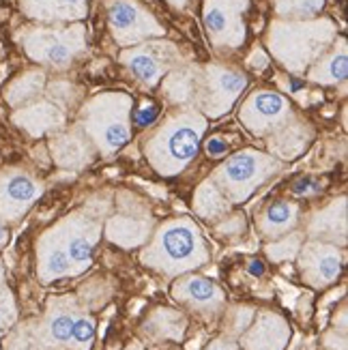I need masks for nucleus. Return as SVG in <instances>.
<instances>
[{
	"mask_svg": "<svg viewBox=\"0 0 348 350\" xmlns=\"http://www.w3.org/2000/svg\"><path fill=\"white\" fill-rule=\"evenodd\" d=\"M108 20L112 35L120 45H135L165 33L153 15L135 0H108Z\"/></svg>",
	"mask_w": 348,
	"mask_h": 350,
	"instance_id": "11",
	"label": "nucleus"
},
{
	"mask_svg": "<svg viewBox=\"0 0 348 350\" xmlns=\"http://www.w3.org/2000/svg\"><path fill=\"white\" fill-rule=\"evenodd\" d=\"M7 241H9V232H7V228L0 224V247H5Z\"/></svg>",
	"mask_w": 348,
	"mask_h": 350,
	"instance_id": "41",
	"label": "nucleus"
},
{
	"mask_svg": "<svg viewBox=\"0 0 348 350\" xmlns=\"http://www.w3.org/2000/svg\"><path fill=\"white\" fill-rule=\"evenodd\" d=\"M299 224V204L289 200H276L267 204L258 217H256V228L258 234L267 241H276L284 234L293 232Z\"/></svg>",
	"mask_w": 348,
	"mask_h": 350,
	"instance_id": "20",
	"label": "nucleus"
},
{
	"mask_svg": "<svg viewBox=\"0 0 348 350\" xmlns=\"http://www.w3.org/2000/svg\"><path fill=\"white\" fill-rule=\"evenodd\" d=\"M54 159L63 168H84L90 161L93 153H90V144L80 131L65 133L52 144Z\"/></svg>",
	"mask_w": 348,
	"mask_h": 350,
	"instance_id": "22",
	"label": "nucleus"
},
{
	"mask_svg": "<svg viewBox=\"0 0 348 350\" xmlns=\"http://www.w3.org/2000/svg\"><path fill=\"white\" fill-rule=\"evenodd\" d=\"M95 342V318L88 310H84L78 318L71 331L69 350H90Z\"/></svg>",
	"mask_w": 348,
	"mask_h": 350,
	"instance_id": "29",
	"label": "nucleus"
},
{
	"mask_svg": "<svg viewBox=\"0 0 348 350\" xmlns=\"http://www.w3.org/2000/svg\"><path fill=\"white\" fill-rule=\"evenodd\" d=\"M308 144V133H304V127H289L284 129L280 127V131L271 138V146H273L282 157H297L301 150H306Z\"/></svg>",
	"mask_w": 348,
	"mask_h": 350,
	"instance_id": "26",
	"label": "nucleus"
},
{
	"mask_svg": "<svg viewBox=\"0 0 348 350\" xmlns=\"http://www.w3.org/2000/svg\"><path fill=\"white\" fill-rule=\"evenodd\" d=\"M280 170V161L258 150H241L215 172V185L230 204H241Z\"/></svg>",
	"mask_w": 348,
	"mask_h": 350,
	"instance_id": "7",
	"label": "nucleus"
},
{
	"mask_svg": "<svg viewBox=\"0 0 348 350\" xmlns=\"http://www.w3.org/2000/svg\"><path fill=\"white\" fill-rule=\"evenodd\" d=\"M15 316H18V312H15L13 295L9 293V288L5 286L3 267H0V336L11 329V325L15 323Z\"/></svg>",
	"mask_w": 348,
	"mask_h": 350,
	"instance_id": "31",
	"label": "nucleus"
},
{
	"mask_svg": "<svg viewBox=\"0 0 348 350\" xmlns=\"http://www.w3.org/2000/svg\"><path fill=\"white\" fill-rule=\"evenodd\" d=\"M250 0H204V26L215 48H239L245 39Z\"/></svg>",
	"mask_w": 348,
	"mask_h": 350,
	"instance_id": "12",
	"label": "nucleus"
},
{
	"mask_svg": "<svg viewBox=\"0 0 348 350\" xmlns=\"http://www.w3.org/2000/svg\"><path fill=\"white\" fill-rule=\"evenodd\" d=\"M82 312L78 297L52 299L43 318L24 325L22 333L9 338L5 350H69L75 318Z\"/></svg>",
	"mask_w": 348,
	"mask_h": 350,
	"instance_id": "5",
	"label": "nucleus"
},
{
	"mask_svg": "<svg viewBox=\"0 0 348 350\" xmlns=\"http://www.w3.org/2000/svg\"><path fill=\"white\" fill-rule=\"evenodd\" d=\"M204 148H206V155H209V157H222V155L228 153L230 144L226 142L224 138H211V140L206 142Z\"/></svg>",
	"mask_w": 348,
	"mask_h": 350,
	"instance_id": "36",
	"label": "nucleus"
},
{
	"mask_svg": "<svg viewBox=\"0 0 348 350\" xmlns=\"http://www.w3.org/2000/svg\"><path fill=\"white\" fill-rule=\"evenodd\" d=\"M24 11L37 20H54V0H22Z\"/></svg>",
	"mask_w": 348,
	"mask_h": 350,
	"instance_id": "34",
	"label": "nucleus"
},
{
	"mask_svg": "<svg viewBox=\"0 0 348 350\" xmlns=\"http://www.w3.org/2000/svg\"><path fill=\"white\" fill-rule=\"evenodd\" d=\"M155 116H157V108H155V105H144V108L138 114H135V123L146 127L148 123H153Z\"/></svg>",
	"mask_w": 348,
	"mask_h": 350,
	"instance_id": "37",
	"label": "nucleus"
},
{
	"mask_svg": "<svg viewBox=\"0 0 348 350\" xmlns=\"http://www.w3.org/2000/svg\"><path fill=\"white\" fill-rule=\"evenodd\" d=\"M204 129L206 120L198 112L174 114L146 140L144 153L159 174H178L198 153Z\"/></svg>",
	"mask_w": 348,
	"mask_h": 350,
	"instance_id": "3",
	"label": "nucleus"
},
{
	"mask_svg": "<svg viewBox=\"0 0 348 350\" xmlns=\"http://www.w3.org/2000/svg\"><path fill=\"white\" fill-rule=\"evenodd\" d=\"M325 7V0H276V13L286 20H308Z\"/></svg>",
	"mask_w": 348,
	"mask_h": 350,
	"instance_id": "28",
	"label": "nucleus"
},
{
	"mask_svg": "<svg viewBox=\"0 0 348 350\" xmlns=\"http://www.w3.org/2000/svg\"><path fill=\"white\" fill-rule=\"evenodd\" d=\"M291 340V325L286 318L263 310L239 340L241 350H284Z\"/></svg>",
	"mask_w": 348,
	"mask_h": 350,
	"instance_id": "16",
	"label": "nucleus"
},
{
	"mask_svg": "<svg viewBox=\"0 0 348 350\" xmlns=\"http://www.w3.org/2000/svg\"><path fill=\"white\" fill-rule=\"evenodd\" d=\"M193 211L202 219H222L230 211V202L226 200L213 180H206L193 193Z\"/></svg>",
	"mask_w": 348,
	"mask_h": 350,
	"instance_id": "24",
	"label": "nucleus"
},
{
	"mask_svg": "<svg viewBox=\"0 0 348 350\" xmlns=\"http://www.w3.org/2000/svg\"><path fill=\"white\" fill-rule=\"evenodd\" d=\"M176 56L174 45L170 43H144L123 52L120 60L142 84L155 86L163 78V73L172 67Z\"/></svg>",
	"mask_w": 348,
	"mask_h": 350,
	"instance_id": "15",
	"label": "nucleus"
},
{
	"mask_svg": "<svg viewBox=\"0 0 348 350\" xmlns=\"http://www.w3.org/2000/svg\"><path fill=\"white\" fill-rule=\"evenodd\" d=\"M168 3H170L172 7L180 9V7H185V5H187V0H168Z\"/></svg>",
	"mask_w": 348,
	"mask_h": 350,
	"instance_id": "42",
	"label": "nucleus"
},
{
	"mask_svg": "<svg viewBox=\"0 0 348 350\" xmlns=\"http://www.w3.org/2000/svg\"><path fill=\"white\" fill-rule=\"evenodd\" d=\"M247 271L252 273V275H256V278H260L263 275V273H265V265L260 262V260H256V258H254V260L247 265Z\"/></svg>",
	"mask_w": 348,
	"mask_h": 350,
	"instance_id": "40",
	"label": "nucleus"
},
{
	"mask_svg": "<svg viewBox=\"0 0 348 350\" xmlns=\"http://www.w3.org/2000/svg\"><path fill=\"white\" fill-rule=\"evenodd\" d=\"M101 232L95 215L75 211L43 232L37 245L39 280L50 284L63 278H73L93 265V250Z\"/></svg>",
	"mask_w": 348,
	"mask_h": 350,
	"instance_id": "1",
	"label": "nucleus"
},
{
	"mask_svg": "<svg viewBox=\"0 0 348 350\" xmlns=\"http://www.w3.org/2000/svg\"><path fill=\"white\" fill-rule=\"evenodd\" d=\"M185 331H187L185 314H180L176 310H168V308H157L155 312H150L148 318L142 323V336L153 342H163V340L180 342L185 336Z\"/></svg>",
	"mask_w": 348,
	"mask_h": 350,
	"instance_id": "21",
	"label": "nucleus"
},
{
	"mask_svg": "<svg viewBox=\"0 0 348 350\" xmlns=\"http://www.w3.org/2000/svg\"><path fill=\"white\" fill-rule=\"evenodd\" d=\"M209 245L191 219L174 217L163 221L140 254V262L165 278L193 273L209 262Z\"/></svg>",
	"mask_w": 348,
	"mask_h": 350,
	"instance_id": "2",
	"label": "nucleus"
},
{
	"mask_svg": "<svg viewBox=\"0 0 348 350\" xmlns=\"http://www.w3.org/2000/svg\"><path fill=\"white\" fill-rule=\"evenodd\" d=\"M172 299L178 301L180 306L189 308L196 314H202L204 318L217 316L226 306V295L213 280L196 273H185L178 275L176 282L170 288Z\"/></svg>",
	"mask_w": 348,
	"mask_h": 350,
	"instance_id": "14",
	"label": "nucleus"
},
{
	"mask_svg": "<svg viewBox=\"0 0 348 350\" xmlns=\"http://www.w3.org/2000/svg\"><path fill=\"white\" fill-rule=\"evenodd\" d=\"M22 43L28 56L39 60V63L52 67H67L73 56L84 48V28L80 24L69 26L65 30L33 28L26 30Z\"/></svg>",
	"mask_w": 348,
	"mask_h": 350,
	"instance_id": "9",
	"label": "nucleus"
},
{
	"mask_svg": "<svg viewBox=\"0 0 348 350\" xmlns=\"http://www.w3.org/2000/svg\"><path fill=\"white\" fill-rule=\"evenodd\" d=\"M150 230H153V221H150L148 213H129L123 208L116 215H112L105 221V237L110 243H116L120 247H138L148 241Z\"/></svg>",
	"mask_w": 348,
	"mask_h": 350,
	"instance_id": "18",
	"label": "nucleus"
},
{
	"mask_svg": "<svg viewBox=\"0 0 348 350\" xmlns=\"http://www.w3.org/2000/svg\"><path fill=\"white\" fill-rule=\"evenodd\" d=\"M129 112L131 99L120 93L99 95L84 108V129L105 155L129 140Z\"/></svg>",
	"mask_w": 348,
	"mask_h": 350,
	"instance_id": "6",
	"label": "nucleus"
},
{
	"mask_svg": "<svg viewBox=\"0 0 348 350\" xmlns=\"http://www.w3.org/2000/svg\"><path fill=\"white\" fill-rule=\"evenodd\" d=\"M291 114V101L284 95L273 93V90H258V93L250 95L241 108V123L252 133L263 135L284 127Z\"/></svg>",
	"mask_w": 348,
	"mask_h": 350,
	"instance_id": "13",
	"label": "nucleus"
},
{
	"mask_svg": "<svg viewBox=\"0 0 348 350\" xmlns=\"http://www.w3.org/2000/svg\"><path fill=\"white\" fill-rule=\"evenodd\" d=\"M323 189V183L319 178H312V176H304V178H299L295 185H293V191L297 196H312L316 191H321Z\"/></svg>",
	"mask_w": 348,
	"mask_h": 350,
	"instance_id": "35",
	"label": "nucleus"
},
{
	"mask_svg": "<svg viewBox=\"0 0 348 350\" xmlns=\"http://www.w3.org/2000/svg\"><path fill=\"white\" fill-rule=\"evenodd\" d=\"M43 86V75L33 71V73H26L24 78H20L11 88H9V101L18 103L24 99H30L33 95H37Z\"/></svg>",
	"mask_w": 348,
	"mask_h": 350,
	"instance_id": "30",
	"label": "nucleus"
},
{
	"mask_svg": "<svg viewBox=\"0 0 348 350\" xmlns=\"http://www.w3.org/2000/svg\"><path fill=\"white\" fill-rule=\"evenodd\" d=\"M267 63H269V58L263 50H254V54H250V58H247V65L254 69H265Z\"/></svg>",
	"mask_w": 348,
	"mask_h": 350,
	"instance_id": "38",
	"label": "nucleus"
},
{
	"mask_svg": "<svg viewBox=\"0 0 348 350\" xmlns=\"http://www.w3.org/2000/svg\"><path fill=\"white\" fill-rule=\"evenodd\" d=\"M334 37L336 26L331 20L273 22L267 33V45L286 69L299 73L325 52Z\"/></svg>",
	"mask_w": 348,
	"mask_h": 350,
	"instance_id": "4",
	"label": "nucleus"
},
{
	"mask_svg": "<svg viewBox=\"0 0 348 350\" xmlns=\"http://www.w3.org/2000/svg\"><path fill=\"white\" fill-rule=\"evenodd\" d=\"M247 80L243 73L224 65H209L204 69L193 67L191 97L198 99L200 108L211 116H222L230 110L235 99L245 88Z\"/></svg>",
	"mask_w": 348,
	"mask_h": 350,
	"instance_id": "8",
	"label": "nucleus"
},
{
	"mask_svg": "<svg viewBox=\"0 0 348 350\" xmlns=\"http://www.w3.org/2000/svg\"><path fill=\"white\" fill-rule=\"evenodd\" d=\"M86 15V0H54V20H80Z\"/></svg>",
	"mask_w": 348,
	"mask_h": 350,
	"instance_id": "32",
	"label": "nucleus"
},
{
	"mask_svg": "<svg viewBox=\"0 0 348 350\" xmlns=\"http://www.w3.org/2000/svg\"><path fill=\"white\" fill-rule=\"evenodd\" d=\"M299 273L310 288L323 291V288L336 284L344 269V250L334 243L310 239L301 245L297 254Z\"/></svg>",
	"mask_w": 348,
	"mask_h": 350,
	"instance_id": "10",
	"label": "nucleus"
},
{
	"mask_svg": "<svg viewBox=\"0 0 348 350\" xmlns=\"http://www.w3.org/2000/svg\"><path fill=\"white\" fill-rule=\"evenodd\" d=\"M41 196V185L26 174H7L0 180V217L20 219Z\"/></svg>",
	"mask_w": 348,
	"mask_h": 350,
	"instance_id": "17",
	"label": "nucleus"
},
{
	"mask_svg": "<svg viewBox=\"0 0 348 350\" xmlns=\"http://www.w3.org/2000/svg\"><path fill=\"white\" fill-rule=\"evenodd\" d=\"M245 232V217L241 215V213H237V215H228L224 217L217 226V234L226 241H232L237 237H241Z\"/></svg>",
	"mask_w": 348,
	"mask_h": 350,
	"instance_id": "33",
	"label": "nucleus"
},
{
	"mask_svg": "<svg viewBox=\"0 0 348 350\" xmlns=\"http://www.w3.org/2000/svg\"><path fill=\"white\" fill-rule=\"evenodd\" d=\"M22 125L30 131V133H43V131H50L63 125V114H60L58 108L50 103H37L33 108H28L24 112V120Z\"/></svg>",
	"mask_w": 348,
	"mask_h": 350,
	"instance_id": "25",
	"label": "nucleus"
},
{
	"mask_svg": "<svg viewBox=\"0 0 348 350\" xmlns=\"http://www.w3.org/2000/svg\"><path fill=\"white\" fill-rule=\"evenodd\" d=\"M206 350H237V346L230 342V340H226V338H219L215 342H211V346Z\"/></svg>",
	"mask_w": 348,
	"mask_h": 350,
	"instance_id": "39",
	"label": "nucleus"
},
{
	"mask_svg": "<svg viewBox=\"0 0 348 350\" xmlns=\"http://www.w3.org/2000/svg\"><path fill=\"white\" fill-rule=\"evenodd\" d=\"M306 234L316 241L346 245V198H338L310 219Z\"/></svg>",
	"mask_w": 348,
	"mask_h": 350,
	"instance_id": "19",
	"label": "nucleus"
},
{
	"mask_svg": "<svg viewBox=\"0 0 348 350\" xmlns=\"http://www.w3.org/2000/svg\"><path fill=\"white\" fill-rule=\"evenodd\" d=\"M301 245H304V234L301 232H289L276 241H269V245L265 247L269 260L273 262H284V260H293L297 258Z\"/></svg>",
	"mask_w": 348,
	"mask_h": 350,
	"instance_id": "27",
	"label": "nucleus"
},
{
	"mask_svg": "<svg viewBox=\"0 0 348 350\" xmlns=\"http://www.w3.org/2000/svg\"><path fill=\"white\" fill-rule=\"evenodd\" d=\"M348 73V58H346V41L340 39L336 48L329 54L321 56L310 71V80L316 84H338L346 80Z\"/></svg>",
	"mask_w": 348,
	"mask_h": 350,
	"instance_id": "23",
	"label": "nucleus"
}]
</instances>
